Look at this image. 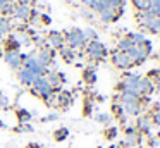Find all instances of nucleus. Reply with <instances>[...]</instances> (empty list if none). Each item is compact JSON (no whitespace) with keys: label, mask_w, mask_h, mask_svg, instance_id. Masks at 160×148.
Here are the masks:
<instances>
[{"label":"nucleus","mask_w":160,"mask_h":148,"mask_svg":"<svg viewBox=\"0 0 160 148\" xmlns=\"http://www.w3.org/2000/svg\"><path fill=\"white\" fill-rule=\"evenodd\" d=\"M152 50H153V45L150 40H145L141 45H134L131 50L128 52V55L131 57L132 64L134 65H141L146 62V59L152 55Z\"/></svg>","instance_id":"1"},{"label":"nucleus","mask_w":160,"mask_h":148,"mask_svg":"<svg viewBox=\"0 0 160 148\" xmlns=\"http://www.w3.org/2000/svg\"><path fill=\"white\" fill-rule=\"evenodd\" d=\"M136 21L143 28V31H148L152 34H160V17H155L150 10L146 12H138Z\"/></svg>","instance_id":"2"},{"label":"nucleus","mask_w":160,"mask_h":148,"mask_svg":"<svg viewBox=\"0 0 160 148\" xmlns=\"http://www.w3.org/2000/svg\"><path fill=\"white\" fill-rule=\"evenodd\" d=\"M64 41H66L67 47H71L72 50H78V48H84L86 47V38H84V33L83 29L79 28H72V29L66 31L64 34Z\"/></svg>","instance_id":"3"},{"label":"nucleus","mask_w":160,"mask_h":148,"mask_svg":"<svg viewBox=\"0 0 160 148\" xmlns=\"http://www.w3.org/2000/svg\"><path fill=\"white\" fill-rule=\"evenodd\" d=\"M31 93L36 96H40L43 102H47L55 91H53V88L50 86V83L47 81L45 76H42V78H36V81L31 84Z\"/></svg>","instance_id":"4"},{"label":"nucleus","mask_w":160,"mask_h":148,"mask_svg":"<svg viewBox=\"0 0 160 148\" xmlns=\"http://www.w3.org/2000/svg\"><path fill=\"white\" fill-rule=\"evenodd\" d=\"M86 55L91 59V60H103L107 57V47H105L102 41L95 40V41H88L86 43Z\"/></svg>","instance_id":"5"},{"label":"nucleus","mask_w":160,"mask_h":148,"mask_svg":"<svg viewBox=\"0 0 160 148\" xmlns=\"http://www.w3.org/2000/svg\"><path fill=\"white\" fill-rule=\"evenodd\" d=\"M139 143H141V133L134 126H128L126 127V138L122 140L121 146L122 148H136Z\"/></svg>","instance_id":"6"},{"label":"nucleus","mask_w":160,"mask_h":148,"mask_svg":"<svg viewBox=\"0 0 160 148\" xmlns=\"http://www.w3.org/2000/svg\"><path fill=\"white\" fill-rule=\"evenodd\" d=\"M110 60H112V64L117 69H121V71H128V69H131L132 65H134L131 60V57H129L126 52H119V50H115L114 54H112Z\"/></svg>","instance_id":"7"},{"label":"nucleus","mask_w":160,"mask_h":148,"mask_svg":"<svg viewBox=\"0 0 160 148\" xmlns=\"http://www.w3.org/2000/svg\"><path fill=\"white\" fill-rule=\"evenodd\" d=\"M36 60H38V64L42 65L43 69H48L50 65H52V62L55 60V50H52L50 47L40 48L38 55H36Z\"/></svg>","instance_id":"8"},{"label":"nucleus","mask_w":160,"mask_h":148,"mask_svg":"<svg viewBox=\"0 0 160 148\" xmlns=\"http://www.w3.org/2000/svg\"><path fill=\"white\" fill-rule=\"evenodd\" d=\"M4 60H5V64L9 65V67H12V69H21L22 67V60H21V52H16V50H7V52H4Z\"/></svg>","instance_id":"9"},{"label":"nucleus","mask_w":160,"mask_h":148,"mask_svg":"<svg viewBox=\"0 0 160 148\" xmlns=\"http://www.w3.org/2000/svg\"><path fill=\"white\" fill-rule=\"evenodd\" d=\"M45 78H47V81L50 83V86L53 88V91H59L60 89V86L66 83V76L62 74V72H59V71H48L45 74Z\"/></svg>","instance_id":"10"},{"label":"nucleus","mask_w":160,"mask_h":148,"mask_svg":"<svg viewBox=\"0 0 160 148\" xmlns=\"http://www.w3.org/2000/svg\"><path fill=\"white\" fill-rule=\"evenodd\" d=\"M47 43H48V47L52 48V50H59V48H62L64 45H66L64 34L60 33V31H50L48 36H47Z\"/></svg>","instance_id":"11"},{"label":"nucleus","mask_w":160,"mask_h":148,"mask_svg":"<svg viewBox=\"0 0 160 148\" xmlns=\"http://www.w3.org/2000/svg\"><path fill=\"white\" fill-rule=\"evenodd\" d=\"M18 78H19V81H21V84H24V86H31L33 83L36 81V78H40L36 72H33V71H29V69H24V67H21L18 71Z\"/></svg>","instance_id":"12"},{"label":"nucleus","mask_w":160,"mask_h":148,"mask_svg":"<svg viewBox=\"0 0 160 148\" xmlns=\"http://www.w3.org/2000/svg\"><path fill=\"white\" fill-rule=\"evenodd\" d=\"M136 129L141 134H152V119L150 115H138V120H136Z\"/></svg>","instance_id":"13"},{"label":"nucleus","mask_w":160,"mask_h":148,"mask_svg":"<svg viewBox=\"0 0 160 148\" xmlns=\"http://www.w3.org/2000/svg\"><path fill=\"white\" fill-rule=\"evenodd\" d=\"M14 17L18 21H29V17H31V7L29 5H19V3H16V9H14Z\"/></svg>","instance_id":"14"},{"label":"nucleus","mask_w":160,"mask_h":148,"mask_svg":"<svg viewBox=\"0 0 160 148\" xmlns=\"http://www.w3.org/2000/svg\"><path fill=\"white\" fill-rule=\"evenodd\" d=\"M72 95L69 91H59L57 93V107L59 109H67L72 103Z\"/></svg>","instance_id":"15"},{"label":"nucleus","mask_w":160,"mask_h":148,"mask_svg":"<svg viewBox=\"0 0 160 148\" xmlns=\"http://www.w3.org/2000/svg\"><path fill=\"white\" fill-rule=\"evenodd\" d=\"M4 45H5V52H7V50H16V52H19V48H21V38L16 36V34H7Z\"/></svg>","instance_id":"16"},{"label":"nucleus","mask_w":160,"mask_h":148,"mask_svg":"<svg viewBox=\"0 0 160 148\" xmlns=\"http://www.w3.org/2000/svg\"><path fill=\"white\" fill-rule=\"evenodd\" d=\"M59 52H60L62 60L67 62V64H72V62L76 60V50H72V48L67 47V45H64L62 48H59Z\"/></svg>","instance_id":"17"},{"label":"nucleus","mask_w":160,"mask_h":148,"mask_svg":"<svg viewBox=\"0 0 160 148\" xmlns=\"http://www.w3.org/2000/svg\"><path fill=\"white\" fill-rule=\"evenodd\" d=\"M100 16V21L103 24H108V23H115V21L119 19V16H117V12H114L112 9H105L103 12H100L98 14Z\"/></svg>","instance_id":"18"},{"label":"nucleus","mask_w":160,"mask_h":148,"mask_svg":"<svg viewBox=\"0 0 160 148\" xmlns=\"http://www.w3.org/2000/svg\"><path fill=\"white\" fill-rule=\"evenodd\" d=\"M11 29H12L11 19L2 16V17H0V38H5L9 33H11Z\"/></svg>","instance_id":"19"},{"label":"nucleus","mask_w":160,"mask_h":148,"mask_svg":"<svg viewBox=\"0 0 160 148\" xmlns=\"http://www.w3.org/2000/svg\"><path fill=\"white\" fill-rule=\"evenodd\" d=\"M112 114H114L115 117H117L121 122H126V119H128V115H126L124 109H122V105L119 102H114L112 103Z\"/></svg>","instance_id":"20"},{"label":"nucleus","mask_w":160,"mask_h":148,"mask_svg":"<svg viewBox=\"0 0 160 148\" xmlns=\"http://www.w3.org/2000/svg\"><path fill=\"white\" fill-rule=\"evenodd\" d=\"M16 117H18L19 124H29V120L33 119V114L26 109H19L18 112H16Z\"/></svg>","instance_id":"21"},{"label":"nucleus","mask_w":160,"mask_h":148,"mask_svg":"<svg viewBox=\"0 0 160 148\" xmlns=\"http://www.w3.org/2000/svg\"><path fill=\"white\" fill-rule=\"evenodd\" d=\"M83 81L88 83V84H95L97 83V72H95L93 67H86L83 71Z\"/></svg>","instance_id":"22"},{"label":"nucleus","mask_w":160,"mask_h":148,"mask_svg":"<svg viewBox=\"0 0 160 148\" xmlns=\"http://www.w3.org/2000/svg\"><path fill=\"white\" fill-rule=\"evenodd\" d=\"M132 47H134V45H132V41L129 40L128 36L121 38V40L117 41V50H119V52H126V54H128V52L131 50Z\"/></svg>","instance_id":"23"},{"label":"nucleus","mask_w":160,"mask_h":148,"mask_svg":"<svg viewBox=\"0 0 160 148\" xmlns=\"http://www.w3.org/2000/svg\"><path fill=\"white\" fill-rule=\"evenodd\" d=\"M136 12H146L150 10V0H131Z\"/></svg>","instance_id":"24"},{"label":"nucleus","mask_w":160,"mask_h":148,"mask_svg":"<svg viewBox=\"0 0 160 148\" xmlns=\"http://www.w3.org/2000/svg\"><path fill=\"white\" fill-rule=\"evenodd\" d=\"M14 9H16V2L14 0H9V2L2 7L0 14H2L4 17H11V16H14Z\"/></svg>","instance_id":"25"},{"label":"nucleus","mask_w":160,"mask_h":148,"mask_svg":"<svg viewBox=\"0 0 160 148\" xmlns=\"http://www.w3.org/2000/svg\"><path fill=\"white\" fill-rule=\"evenodd\" d=\"M69 138V129L67 127H59L53 131V140L55 141H66Z\"/></svg>","instance_id":"26"},{"label":"nucleus","mask_w":160,"mask_h":148,"mask_svg":"<svg viewBox=\"0 0 160 148\" xmlns=\"http://www.w3.org/2000/svg\"><path fill=\"white\" fill-rule=\"evenodd\" d=\"M128 38L132 41V45H141L143 41L146 40V36H145L143 33H139V31H138V33H129Z\"/></svg>","instance_id":"27"},{"label":"nucleus","mask_w":160,"mask_h":148,"mask_svg":"<svg viewBox=\"0 0 160 148\" xmlns=\"http://www.w3.org/2000/svg\"><path fill=\"white\" fill-rule=\"evenodd\" d=\"M93 12H97V14H100V12H103L105 9H108V5H107V0H97V2L93 3V5L90 7Z\"/></svg>","instance_id":"28"},{"label":"nucleus","mask_w":160,"mask_h":148,"mask_svg":"<svg viewBox=\"0 0 160 148\" xmlns=\"http://www.w3.org/2000/svg\"><path fill=\"white\" fill-rule=\"evenodd\" d=\"M95 119H97L100 124H105V126H108V124H110V120H112V114L102 112V114H97V115H95Z\"/></svg>","instance_id":"29"},{"label":"nucleus","mask_w":160,"mask_h":148,"mask_svg":"<svg viewBox=\"0 0 160 148\" xmlns=\"http://www.w3.org/2000/svg\"><path fill=\"white\" fill-rule=\"evenodd\" d=\"M83 33H84L86 41H95V40H98V33L93 29V28H86V29H83Z\"/></svg>","instance_id":"30"},{"label":"nucleus","mask_w":160,"mask_h":148,"mask_svg":"<svg viewBox=\"0 0 160 148\" xmlns=\"http://www.w3.org/2000/svg\"><path fill=\"white\" fill-rule=\"evenodd\" d=\"M150 12L155 17H160V0H150Z\"/></svg>","instance_id":"31"},{"label":"nucleus","mask_w":160,"mask_h":148,"mask_svg":"<svg viewBox=\"0 0 160 148\" xmlns=\"http://www.w3.org/2000/svg\"><path fill=\"white\" fill-rule=\"evenodd\" d=\"M117 133H119V129L115 126H108L105 129V138L107 140H114V138H117Z\"/></svg>","instance_id":"32"},{"label":"nucleus","mask_w":160,"mask_h":148,"mask_svg":"<svg viewBox=\"0 0 160 148\" xmlns=\"http://www.w3.org/2000/svg\"><path fill=\"white\" fill-rule=\"evenodd\" d=\"M16 133H33V126H29V124H19L18 127H16Z\"/></svg>","instance_id":"33"},{"label":"nucleus","mask_w":160,"mask_h":148,"mask_svg":"<svg viewBox=\"0 0 160 148\" xmlns=\"http://www.w3.org/2000/svg\"><path fill=\"white\" fill-rule=\"evenodd\" d=\"M9 105H11V100H9V96L5 95V93H0V109H7Z\"/></svg>","instance_id":"34"},{"label":"nucleus","mask_w":160,"mask_h":148,"mask_svg":"<svg viewBox=\"0 0 160 148\" xmlns=\"http://www.w3.org/2000/svg\"><path fill=\"white\" fill-rule=\"evenodd\" d=\"M148 146H150V148L160 146V140H158L157 136H152V134H150V136H148Z\"/></svg>","instance_id":"35"},{"label":"nucleus","mask_w":160,"mask_h":148,"mask_svg":"<svg viewBox=\"0 0 160 148\" xmlns=\"http://www.w3.org/2000/svg\"><path fill=\"white\" fill-rule=\"evenodd\" d=\"M152 124H155V126L160 129V109L153 112V115H152Z\"/></svg>","instance_id":"36"},{"label":"nucleus","mask_w":160,"mask_h":148,"mask_svg":"<svg viewBox=\"0 0 160 148\" xmlns=\"http://www.w3.org/2000/svg\"><path fill=\"white\" fill-rule=\"evenodd\" d=\"M57 119H59V114L53 112V114H48V115H45L42 120H43V122H50V120H57Z\"/></svg>","instance_id":"37"},{"label":"nucleus","mask_w":160,"mask_h":148,"mask_svg":"<svg viewBox=\"0 0 160 148\" xmlns=\"http://www.w3.org/2000/svg\"><path fill=\"white\" fill-rule=\"evenodd\" d=\"M40 19H42L43 24H50V23H52V19H50L48 14H42V16H40Z\"/></svg>","instance_id":"38"},{"label":"nucleus","mask_w":160,"mask_h":148,"mask_svg":"<svg viewBox=\"0 0 160 148\" xmlns=\"http://www.w3.org/2000/svg\"><path fill=\"white\" fill-rule=\"evenodd\" d=\"M91 110H93V105H91V103H86V105H84V115H91Z\"/></svg>","instance_id":"39"},{"label":"nucleus","mask_w":160,"mask_h":148,"mask_svg":"<svg viewBox=\"0 0 160 148\" xmlns=\"http://www.w3.org/2000/svg\"><path fill=\"white\" fill-rule=\"evenodd\" d=\"M14 2L19 5H31V3H35V0H14Z\"/></svg>","instance_id":"40"},{"label":"nucleus","mask_w":160,"mask_h":148,"mask_svg":"<svg viewBox=\"0 0 160 148\" xmlns=\"http://www.w3.org/2000/svg\"><path fill=\"white\" fill-rule=\"evenodd\" d=\"M95 2H97V0H81V3H83V5H86V7H91Z\"/></svg>","instance_id":"41"},{"label":"nucleus","mask_w":160,"mask_h":148,"mask_svg":"<svg viewBox=\"0 0 160 148\" xmlns=\"http://www.w3.org/2000/svg\"><path fill=\"white\" fill-rule=\"evenodd\" d=\"M26 148H42V145H38V143H29Z\"/></svg>","instance_id":"42"},{"label":"nucleus","mask_w":160,"mask_h":148,"mask_svg":"<svg viewBox=\"0 0 160 148\" xmlns=\"http://www.w3.org/2000/svg\"><path fill=\"white\" fill-rule=\"evenodd\" d=\"M7 2H9V0H0V10H2V7H4Z\"/></svg>","instance_id":"43"},{"label":"nucleus","mask_w":160,"mask_h":148,"mask_svg":"<svg viewBox=\"0 0 160 148\" xmlns=\"http://www.w3.org/2000/svg\"><path fill=\"white\" fill-rule=\"evenodd\" d=\"M108 148H122V146H121V145H110Z\"/></svg>","instance_id":"44"},{"label":"nucleus","mask_w":160,"mask_h":148,"mask_svg":"<svg viewBox=\"0 0 160 148\" xmlns=\"http://www.w3.org/2000/svg\"><path fill=\"white\" fill-rule=\"evenodd\" d=\"M4 127H5V124L2 122V120H0V129H4Z\"/></svg>","instance_id":"45"},{"label":"nucleus","mask_w":160,"mask_h":148,"mask_svg":"<svg viewBox=\"0 0 160 148\" xmlns=\"http://www.w3.org/2000/svg\"><path fill=\"white\" fill-rule=\"evenodd\" d=\"M158 60H160V50H158Z\"/></svg>","instance_id":"46"}]
</instances>
